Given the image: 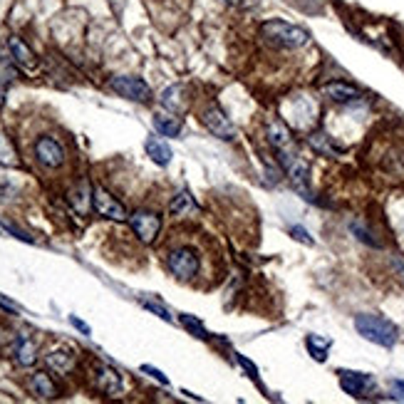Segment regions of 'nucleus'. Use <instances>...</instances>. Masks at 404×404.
<instances>
[{
    "label": "nucleus",
    "instance_id": "obj_1",
    "mask_svg": "<svg viewBox=\"0 0 404 404\" xmlns=\"http://www.w3.org/2000/svg\"><path fill=\"white\" fill-rule=\"evenodd\" d=\"M261 38L271 48L278 50H298L310 43V32L285 20H266L261 25Z\"/></svg>",
    "mask_w": 404,
    "mask_h": 404
},
{
    "label": "nucleus",
    "instance_id": "obj_2",
    "mask_svg": "<svg viewBox=\"0 0 404 404\" xmlns=\"http://www.w3.org/2000/svg\"><path fill=\"white\" fill-rule=\"evenodd\" d=\"M355 330L360 332L365 340L375 342L379 347H394L399 337V330L394 323H389L382 315H372V313H362L355 318Z\"/></svg>",
    "mask_w": 404,
    "mask_h": 404
},
{
    "label": "nucleus",
    "instance_id": "obj_3",
    "mask_svg": "<svg viewBox=\"0 0 404 404\" xmlns=\"http://www.w3.org/2000/svg\"><path fill=\"white\" fill-rule=\"evenodd\" d=\"M278 154V161H281L283 171L285 176L290 179L292 189L305 198V201H313V191H310V166L298 152L292 149H281L276 152Z\"/></svg>",
    "mask_w": 404,
    "mask_h": 404
},
{
    "label": "nucleus",
    "instance_id": "obj_4",
    "mask_svg": "<svg viewBox=\"0 0 404 404\" xmlns=\"http://www.w3.org/2000/svg\"><path fill=\"white\" fill-rule=\"evenodd\" d=\"M166 266L174 273L179 281H191L196 278L198 268H201V261H198V253L189 245H181V248H174L166 258Z\"/></svg>",
    "mask_w": 404,
    "mask_h": 404
},
{
    "label": "nucleus",
    "instance_id": "obj_5",
    "mask_svg": "<svg viewBox=\"0 0 404 404\" xmlns=\"http://www.w3.org/2000/svg\"><path fill=\"white\" fill-rule=\"evenodd\" d=\"M109 90L117 92V95L124 97V100L139 102V105H147V102H152V87L147 85L142 77L114 75L112 80H109Z\"/></svg>",
    "mask_w": 404,
    "mask_h": 404
},
{
    "label": "nucleus",
    "instance_id": "obj_6",
    "mask_svg": "<svg viewBox=\"0 0 404 404\" xmlns=\"http://www.w3.org/2000/svg\"><path fill=\"white\" fill-rule=\"evenodd\" d=\"M129 226H132L134 236H137L142 243H154L156 236L161 234V216L156 211H147V208H139L129 216Z\"/></svg>",
    "mask_w": 404,
    "mask_h": 404
},
{
    "label": "nucleus",
    "instance_id": "obj_7",
    "mask_svg": "<svg viewBox=\"0 0 404 404\" xmlns=\"http://www.w3.org/2000/svg\"><path fill=\"white\" fill-rule=\"evenodd\" d=\"M203 124H206L208 132H211L213 137L221 139V142H234L236 139V124L231 122V117L218 105L206 107V112H203Z\"/></svg>",
    "mask_w": 404,
    "mask_h": 404
},
{
    "label": "nucleus",
    "instance_id": "obj_8",
    "mask_svg": "<svg viewBox=\"0 0 404 404\" xmlns=\"http://www.w3.org/2000/svg\"><path fill=\"white\" fill-rule=\"evenodd\" d=\"M92 206H95V211L100 213L102 218H109V221H129L127 208L102 187L92 189Z\"/></svg>",
    "mask_w": 404,
    "mask_h": 404
},
{
    "label": "nucleus",
    "instance_id": "obj_9",
    "mask_svg": "<svg viewBox=\"0 0 404 404\" xmlns=\"http://www.w3.org/2000/svg\"><path fill=\"white\" fill-rule=\"evenodd\" d=\"M35 156H38L40 164L48 166V169H60V166L65 164L62 144L55 137H48V134L38 137V142H35Z\"/></svg>",
    "mask_w": 404,
    "mask_h": 404
},
{
    "label": "nucleus",
    "instance_id": "obj_10",
    "mask_svg": "<svg viewBox=\"0 0 404 404\" xmlns=\"http://www.w3.org/2000/svg\"><path fill=\"white\" fill-rule=\"evenodd\" d=\"M340 387L342 392H347L350 397H367L370 392H375V379L365 372H352V370H340Z\"/></svg>",
    "mask_w": 404,
    "mask_h": 404
},
{
    "label": "nucleus",
    "instance_id": "obj_11",
    "mask_svg": "<svg viewBox=\"0 0 404 404\" xmlns=\"http://www.w3.org/2000/svg\"><path fill=\"white\" fill-rule=\"evenodd\" d=\"M8 50H11V58L15 65H20L22 69H35L38 67V55L32 53V48L18 35L8 38Z\"/></svg>",
    "mask_w": 404,
    "mask_h": 404
},
{
    "label": "nucleus",
    "instance_id": "obj_12",
    "mask_svg": "<svg viewBox=\"0 0 404 404\" xmlns=\"http://www.w3.org/2000/svg\"><path fill=\"white\" fill-rule=\"evenodd\" d=\"M95 384H97V389H100V392L114 397V394L122 392V375H119L117 370H114V367H109V365H97Z\"/></svg>",
    "mask_w": 404,
    "mask_h": 404
},
{
    "label": "nucleus",
    "instance_id": "obj_13",
    "mask_svg": "<svg viewBox=\"0 0 404 404\" xmlns=\"http://www.w3.org/2000/svg\"><path fill=\"white\" fill-rule=\"evenodd\" d=\"M323 95L328 97V100L337 102V105H350V102H357L362 97L357 87H352L350 82H340V80L323 85Z\"/></svg>",
    "mask_w": 404,
    "mask_h": 404
},
{
    "label": "nucleus",
    "instance_id": "obj_14",
    "mask_svg": "<svg viewBox=\"0 0 404 404\" xmlns=\"http://www.w3.org/2000/svg\"><path fill=\"white\" fill-rule=\"evenodd\" d=\"M159 102H161V107L164 109H169L171 114H181L184 109H187V105H189V100H187V90L181 85H171V87H166L164 92H161V97H159Z\"/></svg>",
    "mask_w": 404,
    "mask_h": 404
},
{
    "label": "nucleus",
    "instance_id": "obj_15",
    "mask_svg": "<svg viewBox=\"0 0 404 404\" xmlns=\"http://www.w3.org/2000/svg\"><path fill=\"white\" fill-rule=\"evenodd\" d=\"M27 387H30V392L40 399H55L60 394L58 384L53 382V377H50L48 372H35L30 379H27Z\"/></svg>",
    "mask_w": 404,
    "mask_h": 404
},
{
    "label": "nucleus",
    "instance_id": "obj_16",
    "mask_svg": "<svg viewBox=\"0 0 404 404\" xmlns=\"http://www.w3.org/2000/svg\"><path fill=\"white\" fill-rule=\"evenodd\" d=\"M169 213L176 218H187V216H191V213H198V203H196V198L191 196V191L184 189V191L176 194L169 203Z\"/></svg>",
    "mask_w": 404,
    "mask_h": 404
},
{
    "label": "nucleus",
    "instance_id": "obj_17",
    "mask_svg": "<svg viewBox=\"0 0 404 404\" xmlns=\"http://www.w3.org/2000/svg\"><path fill=\"white\" fill-rule=\"evenodd\" d=\"M13 357H15V362L20 367H32L38 362V347H35V342L30 337L20 335L15 340V347H13Z\"/></svg>",
    "mask_w": 404,
    "mask_h": 404
},
{
    "label": "nucleus",
    "instance_id": "obj_18",
    "mask_svg": "<svg viewBox=\"0 0 404 404\" xmlns=\"http://www.w3.org/2000/svg\"><path fill=\"white\" fill-rule=\"evenodd\" d=\"M268 142L276 152L281 149H292V134L283 122H271L268 124Z\"/></svg>",
    "mask_w": 404,
    "mask_h": 404
},
{
    "label": "nucleus",
    "instance_id": "obj_19",
    "mask_svg": "<svg viewBox=\"0 0 404 404\" xmlns=\"http://www.w3.org/2000/svg\"><path fill=\"white\" fill-rule=\"evenodd\" d=\"M144 149H147V154H149V159L154 161V164L159 166H166L171 164V147L166 142H161V139L156 137H149L147 142H144Z\"/></svg>",
    "mask_w": 404,
    "mask_h": 404
},
{
    "label": "nucleus",
    "instance_id": "obj_20",
    "mask_svg": "<svg viewBox=\"0 0 404 404\" xmlns=\"http://www.w3.org/2000/svg\"><path fill=\"white\" fill-rule=\"evenodd\" d=\"M48 365L53 367L55 372L60 375H67L72 367H75V355H72V350H67V347H58V350H50L48 352Z\"/></svg>",
    "mask_w": 404,
    "mask_h": 404
},
{
    "label": "nucleus",
    "instance_id": "obj_21",
    "mask_svg": "<svg viewBox=\"0 0 404 404\" xmlns=\"http://www.w3.org/2000/svg\"><path fill=\"white\" fill-rule=\"evenodd\" d=\"M308 144H310V149L318 152V154H323V156H337V154H342L340 147H335V142H332V139H330L328 134H323V132L310 134Z\"/></svg>",
    "mask_w": 404,
    "mask_h": 404
},
{
    "label": "nucleus",
    "instance_id": "obj_22",
    "mask_svg": "<svg viewBox=\"0 0 404 404\" xmlns=\"http://www.w3.org/2000/svg\"><path fill=\"white\" fill-rule=\"evenodd\" d=\"M154 127L159 134H164V137H179L181 134V119L176 117V114H154Z\"/></svg>",
    "mask_w": 404,
    "mask_h": 404
},
{
    "label": "nucleus",
    "instance_id": "obj_23",
    "mask_svg": "<svg viewBox=\"0 0 404 404\" xmlns=\"http://www.w3.org/2000/svg\"><path fill=\"white\" fill-rule=\"evenodd\" d=\"M69 203H72L80 213H85L87 208L92 206V187L87 184V181H82L80 187L69 194Z\"/></svg>",
    "mask_w": 404,
    "mask_h": 404
},
{
    "label": "nucleus",
    "instance_id": "obj_24",
    "mask_svg": "<svg viewBox=\"0 0 404 404\" xmlns=\"http://www.w3.org/2000/svg\"><path fill=\"white\" fill-rule=\"evenodd\" d=\"M305 345H308L310 355H313L315 360H318V362H325V357H328V350H330V345H332V342L325 340V337H320V335H308Z\"/></svg>",
    "mask_w": 404,
    "mask_h": 404
},
{
    "label": "nucleus",
    "instance_id": "obj_25",
    "mask_svg": "<svg viewBox=\"0 0 404 404\" xmlns=\"http://www.w3.org/2000/svg\"><path fill=\"white\" fill-rule=\"evenodd\" d=\"M181 325L191 332L194 337H198V340H206L208 337V332H206V328H203V323L201 320H196L194 315H181Z\"/></svg>",
    "mask_w": 404,
    "mask_h": 404
},
{
    "label": "nucleus",
    "instance_id": "obj_26",
    "mask_svg": "<svg viewBox=\"0 0 404 404\" xmlns=\"http://www.w3.org/2000/svg\"><path fill=\"white\" fill-rule=\"evenodd\" d=\"M0 164H6V166L18 164V159H15V149H13L11 139L3 137V134H0Z\"/></svg>",
    "mask_w": 404,
    "mask_h": 404
},
{
    "label": "nucleus",
    "instance_id": "obj_27",
    "mask_svg": "<svg viewBox=\"0 0 404 404\" xmlns=\"http://www.w3.org/2000/svg\"><path fill=\"white\" fill-rule=\"evenodd\" d=\"M350 231L357 236V241H362V243H367V245H372V248H379V241H377V238H372V234H370V231H367L362 224L352 221V224H350Z\"/></svg>",
    "mask_w": 404,
    "mask_h": 404
},
{
    "label": "nucleus",
    "instance_id": "obj_28",
    "mask_svg": "<svg viewBox=\"0 0 404 404\" xmlns=\"http://www.w3.org/2000/svg\"><path fill=\"white\" fill-rule=\"evenodd\" d=\"M139 303L144 305V308L149 310V313H154L156 318H161V320H166V323H171V313L164 308V305H159V303H152V300H139Z\"/></svg>",
    "mask_w": 404,
    "mask_h": 404
},
{
    "label": "nucleus",
    "instance_id": "obj_29",
    "mask_svg": "<svg viewBox=\"0 0 404 404\" xmlns=\"http://www.w3.org/2000/svg\"><path fill=\"white\" fill-rule=\"evenodd\" d=\"M290 236L295 241H300V243H305V245H313L315 241H313V236L308 234V231L303 229V226H290Z\"/></svg>",
    "mask_w": 404,
    "mask_h": 404
},
{
    "label": "nucleus",
    "instance_id": "obj_30",
    "mask_svg": "<svg viewBox=\"0 0 404 404\" xmlns=\"http://www.w3.org/2000/svg\"><path fill=\"white\" fill-rule=\"evenodd\" d=\"M142 372H147V375H149V377H154L159 384H169V377H166L164 372H159L156 367H152V365H142Z\"/></svg>",
    "mask_w": 404,
    "mask_h": 404
},
{
    "label": "nucleus",
    "instance_id": "obj_31",
    "mask_svg": "<svg viewBox=\"0 0 404 404\" xmlns=\"http://www.w3.org/2000/svg\"><path fill=\"white\" fill-rule=\"evenodd\" d=\"M389 392L394 399H404V379H392L389 382Z\"/></svg>",
    "mask_w": 404,
    "mask_h": 404
},
{
    "label": "nucleus",
    "instance_id": "obj_32",
    "mask_svg": "<svg viewBox=\"0 0 404 404\" xmlns=\"http://www.w3.org/2000/svg\"><path fill=\"white\" fill-rule=\"evenodd\" d=\"M238 362H241V365H243V370L250 375V377H258V367H255L253 362H250V360H245L243 355H238Z\"/></svg>",
    "mask_w": 404,
    "mask_h": 404
},
{
    "label": "nucleus",
    "instance_id": "obj_33",
    "mask_svg": "<svg viewBox=\"0 0 404 404\" xmlns=\"http://www.w3.org/2000/svg\"><path fill=\"white\" fill-rule=\"evenodd\" d=\"M69 323L75 325V328L80 330V332H85V335H90V332H92V330H90V325H87V323H82V320H80V318H75V315H69Z\"/></svg>",
    "mask_w": 404,
    "mask_h": 404
},
{
    "label": "nucleus",
    "instance_id": "obj_34",
    "mask_svg": "<svg viewBox=\"0 0 404 404\" xmlns=\"http://www.w3.org/2000/svg\"><path fill=\"white\" fill-rule=\"evenodd\" d=\"M8 85H11V82H8V80H3V77H0V107L6 105V97H8Z\"/></svg>",
    "mask_w": 404,
    "mask_h": 404
},
{
    "label": "nucleus",
    "instance_id": "obj_35",
    "mask_svg": "<svg viewBox=\"0 0 404 404\" xmlns=\"http://www.w3.org/2000/svg\"><path fill=\"white\" fill-rule=\"evenodd\" d=\"M221 3H226V6H231V8H236V6H241L243 0H221Z\"/></svg>",
    "mask_w": 404,
    "mask_h": 404
}]
</instances>
